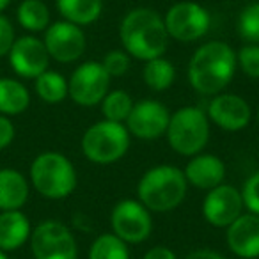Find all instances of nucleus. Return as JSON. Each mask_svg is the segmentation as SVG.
I'll use <instances>...</instances> for the list:
<instances>
[{
  "instance_id": "obj_36",
  "label": "nucleus",
  "mask_w": 259,
  "mask_h": 259,
  "mask_svg": "<svg viewBox=\"0 0 259 259\" xmlns=\"http://www.w3.org/2000/svg\"><path fill=\"white\" fill-rule=\"evenodd\" d=\"M0 259H9L8 252H4V250H0Z\"/></svg>"
},
{
  "instance_id": "obj_25",
  "label": "nucleus",
  "mask_w": 259,
  "mask_h": 259,
  "mask_svg": "<svg viewBox=\"0 0 259 259\" xmlns=\"http://www.w3.org/2000/svg\"><path fill=\"white\" fill-rule=\"evenodd\" d=\"M89 259H130L128 243L114 233L100 234L91 245Z\"/></svg>"
},
{
  "instance_id": "obj_15",
  "label": "nucleus",
  "mask_w": 259,
  "mask_h": 259,
  "mask_svg": "<svg viewBox=\"0 0 259 259\" xmlns=\"http://www.w3.org/2000/svg\"><path fill=\"white\" fill-rule=\"evenodd\" d=\"M208 119L226 132H240L248 126L252 112L248 103L238 94L219 93L213 96L206 112Z\"/></svg>"
},
{
  "instance_id": "obj_31",
  "label": "nucleus",
  "mask_w": 259,
  "mask_h": 259,
  "mask_svg": "<svg viewBox=\"0 0 259 259\" xmlns=\"http://www.w3.org/2000/svg\"><path fill=\"white\" fill-rule=\"evenodd\" d=\"M15 39H16L15 27L9 22L8 16H4L0 13V57H4V55L9 54Z\"/></svg>"
},
{
  "instance_id": "obj_4",
  "label": "nucleus",
  "mask_w": 259,
  "mask_h": 259,
  "mask_svg": "<svg viewBox=\"0 0 259 259\" xmlns=\"http://www.w3.org/2000/svg\"><path fill=\"white\" fill-rule=\"evenodd\" d=\"M30 185L39 195L52 201H61L75 192L76 169L62 153L47 151L37 155L30 163Z\"/></svg>"
},
{
  "instance_id": "obj_14",
  "label": "nucleus",
  "mask_w": 259,
  "mask_h": 259,
  "mask_svg": "<svg viewBox=\"0 0 259 259\" xmlns=\"http://www.w3.org/2000/svg\"><path fill=\"white\" fill-rule=\"evenodd\" d=\"M241 192L231 185L220 183L211 188L202 201V215L213 227H227L243 213Z\"/></svg>"
},
{
  "instance_id": "obj_26",
  "label": "nucleus",
  "mask_w": 259,
  "mask_h": 259,
  "mask_svg": "<svg viewBox=\"0 0 259 259\" xmlns=\"http://www.w3.org/2000/svg\"><path fill=\"white\" fill-rule=\"evenodd\" d=\"M101 114L107 121L124 122L130 112L134 108V100L126 91H108L107 96L101 101Z\"/></svg>"
},
{
  "instance_id": "obj_20",
  "label": "nucleus",
  "mask_w": 259,
  "mask_h": 259,
  "mask_svg": "<svg viewBox=\"0 0 259 259\" xmlns=\"http://www.w3.org/2000/svg\"><path fill=\"white\" fill-rule=\"evenodd\" d=\"M62 20L78 27L94 23L103 13V0H55Z\"/></svg>"
},
{
  "instance_id": "obj_2",
  "label": "nucleus",
  "mask_w": 259,
  "mask_h": 259,
  "mask_svg": "<svg viewBox=\"0 0 259 259\" xmlns=\"http://www.w3.org/2000/svg\"><path fill=\"white\" fill-rule=\"evenodd\" d=\"M236 52L224 41H208L194 52L188 82L204 96H215L231 83L236 71Z\"/></svg>"
},
{
  "instance_id": "obj_17",
  "label": "nucleus",
  "mask_w": 259,
  "mask_h": 259,
  "mask_svg": "<svg viewBox=\"0 0 259 259\" xmlns=\"http://www.w3.org/2000/svg\"><path fill=\"white\" fill-rule=\"evenodd\" d=\"M188 185L199 188V190H211L224 183L226 178V165L215 155H202L197 153L190 158L183 170Z\"/></svg>"
},
{
  "instance_id": "obj_9",
  "label": "nucleus",
  "mask_w": 259,
  "mask_h": 259,
  "mask_svg": "<svg viewBox=\"0 0 259 259\" xmlns=\"http://www.w3.org/2000/svg\"><path fill=\"white\" fill-rule=\"evenodd\" d=\"M110 87V75L98 61L82 62L68 80V96L80 107H94L103 101Z\"/></svg>"
},
{
  "instance_id": "obj_39",
  "label": "nucleus",
  "mask_w": 259,
  "mask_h": 259,
  "mask_svg": "<svg viewBox=\"0 0 259 259\" xmlns=\"http://www.w3.org/2000/svg\"><path fill=\"white\" fill-rule=\"evenodd\" d=\"M0 71H2V69H0Z\"/></svg>"
},
{
  "instance_id": "obj_24",
  "label": "nucleus",
  "mask_w": 259,
  "mask_h": 259,
  "mask_svg": "<svg viewBox=\"0 0 259 259\" xmlns=\"http://www.w3.org/2000/svg\"><path fill=\"white\" fill-rule=\"evenodd\" d=\"M34 89H36L39 100H43L45 103L55 105L68 98V80L59 71L47 69L34 78Z\"/></svg>"
},
{
  "instance_id": "obj_6",
  "label": "nucleus",
  "mask_w": 259,
  "mask_h": 259,
  "mask_svg": "<svg viewBox=\"0 0 259 259\" xmlns=\"http://www.w3.org/2000/svg\"><path fill=\"white\" fill-rule=\"evenodd\" d=\"M169 146L181 156H194L209 141V119L197 107H183L170 114L167 126Z\"/></svg>"
},
{
  "instance_id": "obj_11",
  "label": "nucleus",
  "mask_w": 259,
  "mask_h": 259,
  "mask_svg": "<svg viewBox=\"0 0 259 259\" xmlns=\"http://www.w3.org/2000/svg\"><path fill=\"white\" fill-rule=\"evenodd\" d=\"M43 43L50 59L61 62V64H69V62L78 61L83 55L87 47V37L82 27L61 20V22L50 23L47 27Z\"/></svg>"
},
{
  "instance_id": "obj_1",
  "label": "nucleus",
  "mask_w": 259,
  "mask_h": 259,
  "mask_svg": "<svg viewBox=\"0 0 259 259\" xmlns=\"http://www.w3.org/2000/svg\"><path fill=\"white\" fill-rule=\"evenodd\" d=\"M119 39L130 57L146 62L165 54L169 34L160 13L149 8H135L121 20Z\"/></svg>"
},
{
  "instance_id": "obj_13",
  "label": "nucleus",
  "mask_w": 259,
  "mask_h": 259,
  "mask_svg": "<svg viewBox=\"0 0 259 259\" xmlns=\"http://www.w3.org/2000/svg\"><path fill=\"white\" fill-rule=\"evenodd\" d=\"M8 57L13 71L22 78L30 80L47 71L48 64H50V55H48L47 47H45L43 39L36 36L16 37Z\"/></svg>"
},
{
  "instance_id": "obj_23",
  "label": "nucleus",
  "mask_w": 259,
  "mask_h": 259,
  "mask_svg": "<svg viewBox=\"0 0 259 259\" xmlns=\"http://www.w3.org/2000/svg\"><path fill=\"white\" fill-rule=\"evenodd\" d=\"M16 20L29 32H45L50 25V9L43 0H23L16 9Z\"/></svg>"
},
{
  "instance_id": "obj_30",
  "label": "nucleus",
  "mask_w": 259,
  "mask_h": 259,
  "mask_svg": "<svg viewBox=\"0 0 259 259\" xmlns=\"http://www.w3.org/2000/svg\"><path fill=\"white\" fill-rule=\"evenodd\" d=\"M240 192L245 208L254 215H259V172L248 176V180L243 183V188Z\"/></svg>"
},
{
  "instance_id": "obj_37",
  "label": "nucleus",
  "mask_w": 259,
  "mask_h": 259,
  "mask_svg": "<svg viewBox=\"0 0 259 259\" xmlns=\"http://www.w3.org/2000/svg\"><path fill=\"white\" fill-rule=\"evenodd\" d=\"M257 124H259V110H257Z\"/></svg>"
},
{
  "instance_id": "obj_10",
  "label": "nucleus",
  "mask_w": 259,
  "mask_h": 259,
  "mask_svg": "<svg viewBox=\"0 0 259 259\" xmlns=\"http://www.w3.org/2000/svg\"><path fill=\"white\" fill-rule=\"evenodd\" d=\"M112 233L126 243H142L149 238L153 220L149 209L139 199H122L110 215Z\"/></svg>"
},
{
  "instance_id": "obj_19",
  "label": "nucleus",
  "mask_w": 259,
  "mask_h": 259,
  "mask_svg": "<svg viewBox=\"0 0 259 259\" xmlns=\"http://www.w3.org/2000/svg\"><path fill=\"white\" fill-rule=\"evenodd\" d=\"M30 195V183L20 170L0 169V211L22 209Z\"/></svg>"
},
{
  "instance_id": "obj_35",
  "label": "nucleus",
  "mask_w": 259,
  "mask_h": 259,
  "mask_svg": "<svg viewBox=\"0 0 259 259\" xmlns=\"http://www.w3.org/2000/svg\"><path fill=\"white\" fill-rule=\"evenodd\" d=\"M9 4H11V0H0V13L6 11L9 8Z\"/></svg>"
},
{
  "instance_id": "obj_28",
  "label": "nucleus",
  "mask_w": 259,
  "mask_h": 259,
  "mask_svg": "<svg viewBox=\"0 0 259 259\" xmlns=\"http://www.w3.org/2000/svg\"><path fill=\"white\" fill-rule=\"evenodd\" d=\"M236 62L247 76L259 80V43H247L236 54Z\"/></svg>"
},
{
  "instance_id": "obj_8",
  "label": "nucleus",
  "mask_w": 259,
  "mask_h": 259,
  "mask_svg": "<svg viewBox=\"0 0 259 259\" xmlns=\"http://www.w3.org/2000/svg\"><path fill=\"white\" fill-rule=\"evenodd\" d=\"M163 23L169 37L180 43H192L204 37L211 25V16L204 6L190 0L176 2L167 9Z\"/></svg>"
},
{
  "instance_id": "obj_32",
  "label": "nucleus",
  "mask_w": 259,
  "mask_h": 259,
  "mask_svg": "<svg viewBox=\"0 0 259 259\" xmlns=\"http://www.w3.org/2000/svg\"><path fill=\"white\" fill-rule=\"evenodd\" d=\"M16 137V128L8 115L0 114V151L13 144Z\"/></svg>"
},
{
  "instance_id": "obj_22",
  "label": "nucleus",
  "mask_w": 259,
  "mask_h": 259,
  "mask_svg": "<svg viewBox=\"0 0 259 259\" xmlns=\"http://www.w3.org/2000/svg\"><path fill=\"white\" fill-rule=\"evenodd\" d=\"M142 78H144V83L151 91L163 93L176 80V68L163 55L162 57H155L151 61H146L144 69H142Z\"/></svg>"
},
{
  "instance_id": "obj_7",
  "label": "nucleus",
  "mask_w": 259,
  "mask_h": 259,
  "mask_svg": "<svg viewBox=\"0 0 259 259\" xmlns=\"http://www.w3.org/2000/svg\"><path fill=\"white\" fill-rule=\"evenodd\" d=\"M30 250L34 259H76V238L66 224L59 220H45L37 224L30 234Z\"/></svg>"
},
{
  "instance_id": "obj_38",
  "label": "nucleus",
  "mask_w": 259,
  "mask_h": 259,
  "mask_svg": "<svg viewBox=\"0 0 259 259\" xmlns=\"http://www.w3.org/2000/svg\"><path fill=\"white\" fill-rule=\"evenodd\" d=\"M255 259H259V257H255Z\"/></svg>"
},
{
  "instance_id": "obj_3",
  "label": "nucleus",
  "mask_w": 259,
  "mask_h": 259,
  "mask_svg": "<svg viewBox=\"0 0 259 259\" xmlns=\"http://www.w3.org/2000/svg\"><path fill=\"white\" fill-rule=\"evenodd\" d=\"M188 181L183 170L172 165H158L144 172L137 185L139 201L149 211L165 213L178 208L187 197Z\"/></svg>"
},
{
  "instance_id": "obj_27",
  "label": "nucleus",
  "mask_w": 259,
  "mask_h": 259,
  "mask_svg": "<svg viewBox=\"0 0 259 259\" xmlns=\"http://www.w3.org/2000/svg\"><path fill=\"white\" fill-rule=\"evenodd\" d=\"M238 34L247 43H259V0L241 9L238 16Z\"/></svg>"
},
{
  "instance_id": "obj_29",
  "label": "nucleus",
  "mask_w": 259,
  "mask_h": 259,
  "mask_svg": "<svg viewBox=\"0 0 259 259\" xmlns=\"http://www.w3.org/2000/svg\"><path fill=\"white\" fill-rule=\"evenodd\" d=\"M105 71L110 75V78L114 76H122L128 73L130 64H132V57L126 50H110L101 61Z\"/></svg>"
},
{
  "instance_id": "obj_33",
  "label": "nucleus",
  "mask_w": 259,
  "mask_h": 259,
  "mask_svg": "<svg viewBox=\"0 0 259 259\" xmlns=\"http://www.w3.org/2000/svg\"><path fill=\"white\" fill-rule=\"evenodd\" d=\"M142 259H178L176 254L170 250L169 247H163V245H158V247L149 248L148 252L144 254Z\"/></svg>"
},
{
  "instance_id": "obj_16",
  "label": "nucleus",
  "mask_w": 259,
  "mask_h": 259,
  "mask_svg": "<svg viewBox=\"0 0 259 259\" xmlns=\"http://www.w3.org/2000/svg\"><path fill=\"white\" fill-rule=\"evenodd\" d=\"M226 241L229 250L241 259L259 257V215L241 213L226 227Z\"/></svg>"
},
{
  "instance_id": "obj_5",
  "label": "nucleus",
  "mask_w": 259,
  "mask_h": 259,
  "mask_svg": "<svg viewBox=\"0 0 259 259\" xmlns=\"http://www.w3.org/2000/svg\"><path fill=\"white\" fill-rule=\"evenodd\" d=\"M130 141L132 135L124 122L103 119L85 130L82 137V153L96 165H110L126 155Z\"/></svg>"
},
{
  "instance_id": "obj_12",
  "label": "nucleus",
  "mask_w": 259,
  "mask_h": 259,
  "mask_svg": "<svg viewBox=\"0 0 259 259\" xmlns=\"http://www.w3.org/2000/svg\"><path fill=\"white\" fill-rule=\"evenodd\" d=\"M169 119L170 114L163 103L156 100H142L134 103L124 124L130 135L142 141H155L165 135Z\"/></svg>"
},
{
  "instance_id": "obj_18",
  "label": "nucleus",
  "mask_w": 259,
  "mask_h": 259,
  "mask_svg": "<svg viewBox=\"0 0 259 259\" xmlns=\"http://www.w3.org/2000/svg\"><path fill=\"white\" fill-rule=\"evenodd\" d=\"M30 234L32 226L22 209L0 211V250H18L30 240Z\"/></svg>"
},
{
  "instance_id": "obj_34",
  "label": "nucleus",
  "mask_w": 259,
  "mask_h": 259,
  "mask_svg": "<svg viewBox=\"0 0 259 259\" xmlns=\"http://www.w3.org/2000/svg\"><path fill=\"white\" fill-rule=\"evenodd\" d=\"M185 259H226L222 254L215 250H209V248H199V250H194L187 255Z\"/></svg>"
},
{
  "instance_id": "obj_21",
  "label": "nucleus",
  "mask_w": 259,
  "mask_h": 259,
  "mask_svg": "<svg viewBox=\"0 0 259 259\" xmlns=\"http://www.w3.org/2000/svg\"><path fill=\"white\" fill-rule=\"evenodd\" d=\"M30 93L20 80L0 76V114L20 115L29 108Z\"/></svg>"
}]
</instances>
